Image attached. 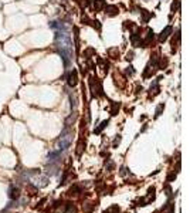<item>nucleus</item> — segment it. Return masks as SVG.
Here are the masks:
<instances>
[{
    "instance_id": "10",
    "label": "nucleus",
    "mask_w": 190,
    "mask_h": 213,
    "mask_svg": "<svg viewBox=\"0 0 190 213\" xmlns=\"http://www.w3.org/2000/svg\"><path fill=\"white\" fill-rule=\"evenodd\" d=\"M163 110V105H159V108H157V111H156V117L157 115H160V111Z\"/></svg>"
},
{
    "instance_id": "6",
    "label": "nucleus",
    "mask_w": 190,
    "mask_h": 213,
    "mask_svg": "<svg viewBox=\"0 0 190 213\" xmlns=\"http://www.w3.org/2000/svg\"><path fill=\"white\" fill-rule=\"evenodd\" d=\"M170 33H172V27H170V26H167V27H166V29L160 33V36H159V41H165V40L169 37V34H170Z\"/></svg>"
},
{
    "instance_id": "1",
    "label": "nucleus",
    "mask_w": 190,
    "mask_h": 213,
    "mask_svg": "<svg viewBox=\"0 0 190 213\" xmlns=\"http://www.w3.org/2000/svg\"><path fill=\"white\" fill-rule=\"evenodd\" d=\"M89 87H91V91H92L94 95H101L102 94V85L95 77L89 78Z\"/></svg>"
},
{
    "instance_id": "5",
    "label": "nucleus",
    "mask_w": 190,
    "mask_h": 213,
    "mask_svg": "<svg viewBox=\"0 0 190 213\" xmlns=\"http://www.w3.org/2000/svg\"><path fill=\"white\" fill-rule=\"evenodd\" d=\"M105 13H107V16L112 17V16H116L119 13V9L116 6H107L105 7Z\"/></svg>"
},
{
    "instance_id": "2",
    "label": "nucleus",
    "mask_w": 190,
    "mask_h": 213,
    "mask_svg": "<svg viewBox=\"0 0 190 213\" xmlns=\"http://www.w3.org/2000/svg\"><path fill=\"white\" fill-rule=\"evenodd\" d=\"M71 139H73V138H71V135H70V134H68V135H67V134H63V135L60 136V139H58V146H60V148H58V151L65 149V148L71 144Z\"/></svg>"
},
{
    "instance_id": "8",
    "label": "nucleus",
    "mask_w": 190,
    "mask_h": 213,
    "mask_svg": "<svg viewBox=\"0 0 190 213\" xmlns=\"http://www.w3.org/2000/svg\"><path fill=\"white\" fill-rule=\"evenodd\" d=\"M107 125H108V121H104V122H102V124H101L99 127H98L97 129H95V132H97V134H99V132H101V131H102L104 128L107 127Z\"/></svg>"
},
{
    "instance_id": "3",
    "label": "nucleus",
    "mask_w": 190,
    "mask_h": 213,
    "mask_svg": "<svg viewBox=\"0 0 190 213\" xmlns=\"http://www.w3.org/2000/svg\"><path fill=\"white\" fill-rule=\"evenodd\" d=\"M68 80V85L70 87H75L77 83H78V73H77V70H73L70 74H68V77H67Z\"/></svg>"
},
{
    "instance_id": "9",
    "label": "nucleus",
    "mask_w": 190,
    "mask_h": 213,
    "mask_svg": "<svg viewBox=\"0 0 190 213\" xmlns=\"http://www.w3.org/2000/svg\"><path fill=\"white\" fill-rule=\"evenodd\" d=\"M91 23H92V26H94L97 30H101V24H99V21H97V20H95V21H91Z\"/></svg>"
},
{
    "instance_id": "4",
    "label": "nucleus",
    "mask_w": 190,
    "mask_h": 213,
    "mask_svg": "<svg viewBox=\"0 0 190 213\" xmlns=\"http://www.w3.org/2000/svg\"><path fill=\"white\" fill-rule=\"evenodd\" d=\"M9 198H10L11 200L19 199V198H20V189L16 188V186H11V188L9 189Z\"/></svg>"
},
{
    "instance_id": "7",
    "label": "nucleus",
    "mask_w": 190,
    "mask_h": 213,
    "mask_svg": "<svg viewBox=\"0 0 190 213\" xmlns=\"http://www.w3.org/2000/svg\"><path fill=\"white\" fill-rule=\"evenodd\" d=\"M104 7H105V0H94V9L97 11L102 10Z\"/></svg>"
}]
</instances>
